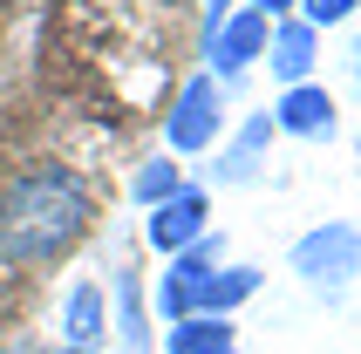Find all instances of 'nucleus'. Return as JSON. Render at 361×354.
Listing matches in <instances>:
<instances>
[{
  "label": "nucleus",
  "mask_w": 361,
  "mask_h": 354,
  "mask_svg": "<svg viewBox=\"0 0 361 354\" xmlns=\"http://www.w3.org/2000/svg\"><path fill=\"white\" fill-rule=\"evenodd\" d=\"M96 197L68 164H20L0 177V259L7 266H48L89 232Z\"/></svg>",
  "instance_id": "f257e3e1"
},
{
  "label": "nucleus",
  "mask_w": 361,
  "mask_h": 354,
  "mask_svg": "<svg viewBox=\"0 0 361 354\" xmlns=\"http://www.w3.org/2000/svg\"><path fill=\"white\" fill-rule=\"evenodd\" d=\"M293 273L314 279L321 293H341L348 279L361 273V232H355V225H341V218L314 225L307 238H293Z\"/></svg>",
  "instance_id": "f03ea898"
},
{
  "label": "nucleus",
  "mask_w": 361,
  "mask_h": 354,
  "mask_svg": "<svg viewBox=\"0 0 361 354\" xmlns=\"http://www.w3.org/2000/svg\"><path fill=\"white\" fill-rule=\"evenodd\" d=\"M219 130H225V89L212 75H191L171 102V116H164V143L178 157H198V150L219 143Z\"/></svg>",
  "instance_id": "7ed1b4c3"
},
{
  "label": "nucleus",
  "mask_w": 361,
  "mask_h": 354,
  "mask_svg": "<svg viewBox=\"0 0 361 354\" xmlns=\"http://www.w3.org/2000/svg\"><path fill=\"white\" fill-rule=\"evenodd\" d=\"M266 35H273V20L266 14H252V7H232V14L204 35V61H212V82H232V75H245L252 61L266 55Z\"/></svg>",
  "instance_id": "20e7f679"
},
{
  "label": "nucleus",
  "mask_w": 361,
  "mask_h": 354,
  "mask_svg": "<svg viewBox=\"0 0 361 354\" xmlns=\"http://www.w3.org/2000/svg\"><path fill=\"white\" fill-rule=\"evenodd\" d=\"M212 232V197L204 191H191L184 184L178 197H164V205H150V218H143V245L157 259H178L191 238H204Z\"/></svg>",
  "instance_id": "39448f33"
},
{
  "label": "nucleus",
  "mask_w": 361,
  "mask_h": 354,
  "mask_svg": "<svg viewBox=\"0 0 361 354\" xmlns=\"http://www.w3.org/2000/svg\"><path fill=\"white\" fill-rule=\"evenodd\" d=\"M109 341V300H102L96 279H75L61 293V348L68 354H96Z\"/></svg>",
  "instance_id": "423d86ee"
},
{
  "label": "nucleus",
  "mask_w": 361,
  "mask_h": 354,
  "mask_svg": "<svg viewBox=\"0 0 361 354\" xmlns=\"http://www.w3.org/2000/svg\"><path fill=\"white\" fill-rule=\"evenodd\" d=\"M266 61H273L280 89H300V82H314V61H321V35H314L300 14L273 20V35H266Z\"/></svg>",
  "instance_id": "0eeeda50"
},
{
  "label": "nucleus",
  "mask_w": 361,
  "mask_h": 354,
  "mask_svg": "<svg viewBox=\"0 0 361 354\" xmlns=\"http://www.w3.org/2000/svg\"><path fill=\"white\" fill-rule=\"evenodd\" d=\"M266 116H273V130H286V137H307V143L334 137V96H327L321 82H300V89H280V102H273Z\"/></svg>",
  "instance_id": "6e6552de"
},
{
  "label": "nucleus",
  "mask_w": 361,
  "mask_h": 354,
  "mask_svg": "<svg viewBox=\"0 0 361 354\" xmlns=\"http://www.w3.org/2000/svg\"><path fill=\"white\" fill-rule=\"evenodd\" d=\"M259 266H232L225 259L219 273H204L198 279V300H191V314H212V320H232V307H245V300L259 293Z\"/></svg>",
  "instance_id": "1a4fd4ad"
},
{
  "label": "nucleus",
  "mask_w": 361,
  "mask_h": 354,
  "mask_svg": "<svg viewBox=\"0 0 361 354\" xmlns=\"http://www.w3.org/2000/svg\"><path fill=\"white\" fill-rule=\"evenodd\" d=\"M109 307H116L109 334L123 341V354H150V314H143V286H137V273H116V279H109Z\"/></svg>",
  "instance_id": "9d476101"
},
{
  "label": "nucleus",
  "mask_w": 361,
  "mask_h": 354,
  "mask_svg": "<svg viewBox=\"0 0 361 354\" xmlns=\"http://www.w3.org/2000/svg\"><path fill=\"white\" fill-rule=\"evenodd\" d=\"M266 143H273V116H245V130L219 150V171H212V177H219V184H252Z\"/></svg>",
  "instance_id": "9b49d317"
},
{
  "label": "nucleus",
  "mask_w": 361,
  "mask_h": 354,
  "mask_svg": "<svg viewBox=\"0 0 361 354\" xmlns=\"http://www.w3.org/2000/svg\"><path fill=\"white\" fill-rule=\"evenodd\" d=\"M164 354H239V334H232V320L191 314L178 327H164Z\"/></svg>",
  "instance_id": "f8f14e48"
},
{
  "label": "nucleus",
  "mask_w": 361,
  "mask_h": 354,
  "mask_svg": "<svg viewBox=\"0 0 361 354\" xmlns=\"http://www.w3.org/2000/svg\"><path fill=\"white\" fill-rule=\"evenodd\" d=\"M178 191H184V171L171 157H150L137 171V197H143V205H164V197H178Z\"/></svg>",
  "instance_id": "ddd939ff"
},
{
  "label": "nucleus",
  "mask_w": 361,
  "mask_h": 354,
  "mask_svg": "<svg viewBox=\"0 0 361 354\" xmlns=\"http://www.w3.org/2000/svg\"><path fill=\"white\" fill-rule=\"evenodd\" d=\"M355 7H361V0H300V20L314 28V35H321V28H341Z\"/></svg>",
  "instance_id": "4468645a"
},
{
  "label": "nucleus",
  "mask_w": 361,
  "mask_h": 354,
  "mask_svg": "<svg viewBox=\"0 0 361 354\" xmlns=\"http://www.w3.org/2000/svg\"><path fill=\"white\" fill-rule=\"evenodd\" d=\"M252 14H266V20H286V14H300V0H245Z\"/></svg>",
  "instance_id": "2eb2a0df"
},
{
  "label": "nucleus",
  "mask_w": 361,
  "mask_h": 354,
  "mask_svg": "<svg viewBox=\"0 0 361 354\" xmlns=\"http://www.w3.org/2000/svg\"><path fill=\"white\" fill-rule=\"evenodd\" d=\"M225 14H232V0H204V35H212V28H219Z\"/></svg>",
  "instance_id": "dca6fc26"
},
{
  "label": "nucleus",
  "mask_w": 361,
  "mask_h": 354,
  "mask_svg": "<svg viewBox=\"0 0 361 354\" xmlns=\"http://www.w3.org/2000/svg\"><path fill=\"white\" fill-rule=\"evenodd\" d=\"M348 68H355V82H361V35L348 41Z\"/></svg>",
  "instance_id": "f3484780"
},
{
  "label": "nucleus",
  "mask_w": 361,
  "mask_h": 354,
  "mask_svg": "<svg viewBox=\"0 0 361 354\" xmlns=\"http://www.w3.org/2000/svg\"><path fill=\"white\" fill-rule=\"evenodd\" d=\"M55 354H68V348H55Z\"/></svg>",
  "instance_id": "a211bd4d"
}]
</instances>
